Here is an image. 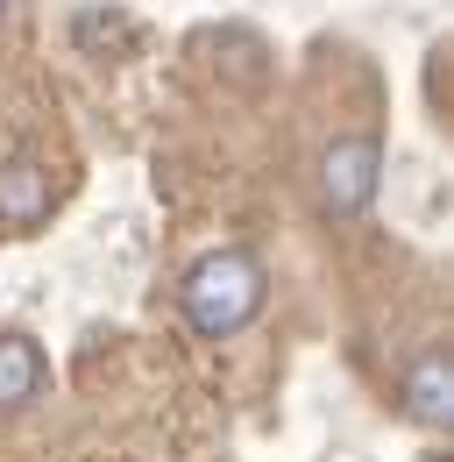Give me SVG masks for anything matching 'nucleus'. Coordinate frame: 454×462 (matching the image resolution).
<instances>
[{
  "instance_id": "f257e3e1",
  "label": "nucleus",
  "mask_w": 454,
  "mask_h": 462,
  "mask_svg": "<svg viewBox=\"0 0 454 462\" xmlns=\"http://www.w3.org/2000/svg\"><path fill=\"white\" fill-rule=\"evenodd\" d=\"M263 263L249 256V249H221V256H206V263H192V278L177 291V306H185V320L206 335V342H227V335H241L256 313H263Z\"/></svg>"
},
{
  "instance_id": "f03ea898",
  "label": "nucleus",
  "mask_w": 454,
  "mask_h": 462,
  "mask_svg": "<svg viewBox=\"0 0 454 462\" xmlns=\"http://www.w3.org/2000/svg\"><path fill=\"white\" fill-rule=\"evenodd\" d=\"M320 192H327V214H362L369 192H377V135L334 143L327 150V171H320Z\"/></svg>"
},
{
  "instance_id": "7ed1b4c3",
  "label": "nucleus",
  "mask_w": 454,
  "mask_h": 462,
  "mask_svg": "<svg viewBox=\"0 0 454 462\" xmlns=\"http://www.w3.org/2000/svg\"><path fill=\"white\" fill-rule=\"evenodd\" d=\"M43 384H50V363H43V348L29 342V335H0V405L43 399Z\"/></svg>"
},
{
  "instance_id": "20e7f679",
  "label": "nucleus",
  "mask_w": 454,
  "mask_h": 462,
  "mask_svg": "<svg viewBox=\"0 0 454 462\" xmlns=\"http://www.w3.org/2000/svg\"><path fill=\"white\" fill-rule=\"evenodd\" d=\"M404 399H412V412H419L426 427H440V420H448V356H440V348H433V356L412 370Z\"/></svg>"
},
{
  "instance_id": "39448f33",
  "label": "nucleus",
  "mask_w": 454,
  "mask_h": 462,
  "mask_svg": "<svg viewBox=\"0 0 454 462\" xmlns=\"http://www.w3.org/2000/svg\"><path fill=\"white\" fill-rule=\"evenodd\" d=\"M0 14H7V0H0Z\"/></svg>"
}]
</instances>
